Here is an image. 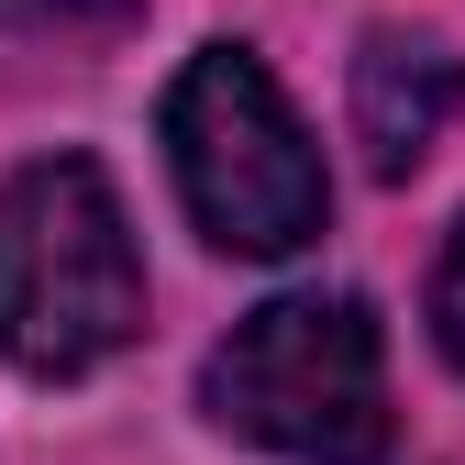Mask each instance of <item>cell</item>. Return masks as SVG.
I'll return each mask as SVG.
<instances>
[{
	"instance_id": "1",
	"label": "cell",
	"mask_w": 465,
	"mask_h": 465,
	"mask_svg": "<svg viewBox=\"0 0 465 465\" xmlns=\"http://www.w3.org/2000/svg\"><path fill=\"white\" fill-rule=\"evenodd\" d=\"M144 332V255L89 155H34L0 189V366L89 377Z\"/></svg>"
},
{
	"instance_id": "2",
	"label": "cell",
	"mask_w": 465,
	"mask_h": 465,
	"mask_svg": "<svg viewBox=\"0 0 465 465\" xmlns=\"http://www.w3.org/2000/svg\"><path fill=\"white\" fill-rule=\"evenodd\" d=\"M200 399L222 432H244L288 465H388V343L355 288H288L244 311L232 343L200 366Z\"/></svg>"
},
{
	"instance_id": "3",
	"label": "cell",
	"mask_w": 465,
	"mask_h": 465,
	"mask_svg": "<svg viewBox=\"0 0 465 465\" xmlns=\"http://www.w3.org/2000/svg\"><path fill=\"white\" fill-rule=\"evenodd\" d=\"M166 166H178V200L189 222L211 232L222 255H300L322 244V211H332V178L300 134L288 89L266 78V55L244 45H200L178 89H166Z\"/></svg>"
},
{
	"instance_id": "4",
	"label": "cell",
	"mask_w": 465,
	"mask_h": 465,
	"mask_svg": "<svg viewBox=\"0 0 465 465\" xmlns=\"http://www.w3.org/2000/svg\"><path fill=\"white\" fill-rule=\"evenodd\" d=\"M465 111V67L443 34H411V23H377L355 45V144L377 178H411V166L443 144V123Z\"/></svg>"
},
{
	"instance_id": "5",
	"label": "cell",
	"mask_w": 465,
	"mask_h": 465,
	"mask_svg": "<svg viewBox=\"0 0 465 465\" xmlns=\"http://www.w3.org/2000/svg\"><path fill=\"white\" fill-rule=\"evenodd\" d=\"M134 23L144 0H0V45H111Z\"/></svg>"
},
{
	"instance_id": "6",
	"label": "cell",
	"mask_w": 465,
	"mask_h": 465,
	"mask_svg": "<svg viewBox=\"0 0 465 465\" xmlns=\"http://www.w3.org/2000/svg\"><path fill=\"white\" fill-rule=\"evenodd\" d=\"M432 343H443V366L465 377V222L443 232V266H432Z\"/></svg>"
}]
</instances>
